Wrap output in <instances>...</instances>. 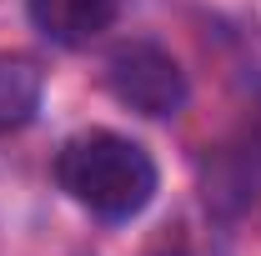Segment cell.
I'll use <instances>...</instances> for the list:
<instances>
[{
	"label": "cell",
	"instance_id": "1",
	"mask_svg": "<svg viewBox=\"0 0 261 256\" xmlns=\"http://www.w3.org/2000/svg\"><path fill=\"white\" fill-rule=\"evenodd\" d=\"M56 181L75 206L106 221H126V216H141L156 196V161L130 136L96 126L75 131L56 151Z\"/></svg>",
	"mask_w": 261,
	"mask_h": 256
},
{
	"label": "cell",
	"instance_id": "2",
	"mask_svg": "<svg viewBox=\"0 0 261 256\" xmlns=\"http://www.w3.org/2000/svg\"><path fill=\"white\" fill-rule=\"evenodd\" d=\"M106 91L121 100L126 111L166 121V116H176L186 106V70L156 40H126L106 61Z\"/></svg>",
	"mask_w": 261,
	"mask_h": 256
},
{
	"label": "cell",
	"instance_id": "3",
	"mask_svg": "<svg viewBox=\"0 0 261 256\" xmlns=\"http://www.w3.org/2000/svg\"><path fill=\"white\" fill-rule=\"evenodd\" d=\"M121 15V0H31V20L56 45H86Z\"/></svg>",
	"mask_w": 261,
	"mask_h": 256
},
{
	"label": "cell",
	"instance_id": "4",
	"mask_svg": "<svg viewBox=\"0 0 261 256\" xmlns=\"http://www.w3.org/2000/svg\"><path fill=\"white\" fill-rule=\"evenodd\" d=\"M40 111V65L25 56H0V136L20 131Z\"/></svg>",
	"mask_w": 261,
	"mask_h": 256
}]
</instances>
